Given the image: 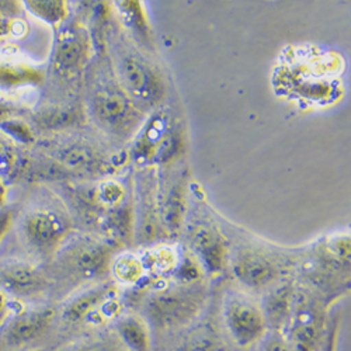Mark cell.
<instances>
[{"instance_id":"obj_1","label":"cell","mask_w":351,"mask_h":351,"mask_svg":"<svg viewBox=\"0 0 351 351\" xmlns=\"http://www.w3.org/2000/svg\"><path fill=\"white\" fill-rule=\"evenodd\" d=\"M13 226L23 243L43 257L53 256L69 232L66 217L48 207L27 208L19 217L14 213Z\"/></svg>"},{"instance_id":"obj_2","label":"cell","mask_w":351,"mask_h":351,"mask_svg":"<svg viewBox=\"0 0 351 351\" xmlns=\"http://www.w3.org/2000/svg\"><path fill=\"white\" fill-rule=\"evenodd\" d=\"M55 266L69 280L84 282L101 277L110 265L111 249L95 239H77L61 247L53 254Z\"/></svg>"},{"instance_id":"obj_3","label":"cell","mask_w":351,"mask_h":351,"mask_svg":"<svg viewBox=\"0 0 351 351\" xmlns=\"http://www.w3.org/2000/svg\"><path fill=\"white\" fill-rule=\"evenodd\" d=\"M202 304V294L194 288H163L149 297L146 312L158 328L178 329L190 324L201 311Z\"/></svg>"},{"instance_id":"obj_4","label":"cell","mask_w":351,"mask_h":351,"mask_svg":"<svg viewBox=\"0 0 351 351\" xmlns=\"http://www.w3.org/2000/svg\"><path fill=\"white\" fill-rule=\"evenodd\" d=\"M223 322L233 343L242 348L260 343L269 330L261 306L239 294L226 297L223 302Z\"/></svg>"},{"instance_id":"obj_5","label":"cell","mask_w":351,"mask_h":351,"mask_svg":"<svg viewBox=\"0 0 351 351\" xmlns=\"http://www.w3.org/2000/svg\"><path fill=\"white\" fill-rule=\"evenodd\" d=\"M47 273L33 261L0 256V292L19 300L36 298L48 289Z\"/></svg>"},{"instance_id":"obj_6","label":"cell","mask_w":351,"mask_h":351,"mask_svg":"<svg viewBox=\"0 0 351 351\" xmlns=\"http://www.w3.org/2000/svg\"><path fill=\"white\" fill-rule=\"evenodd\" d=\"M49 306L21 309L8 316L0 325V344L8 348H21L40 340L55 320Z\"/></svg>"},{"instance_id":"obj_7","label":"cell","mask_w":351,"mask_h":351,"mask_svg":"<svg viewBox=\"0 0 351 351\" xmlns=\"http://www.w3.org/2000/svg\"><path fill=\"white\" fill-rule=\"evenodd\" d=\"M92 112L95 120L106 130L112 132H123L130 130L138 121V110L127 95L106 86L97 89L92 97Z\"/></svg>"},{"instance_id":"obj_8","label":"cell","mask_w":351,"mask_h":351,"mask_svg":"<svg viewBox=\"0 0 351 351\" xmlns=\"http://www.w3.org/2000/svg\"><path fill=\"white\" fill-rule=\"evenodd\" d=\"M291 329L287 336L295 351H317L322 340V317L319 311L304 295L295 297L291 309Z\"/></svg>"},{"instance_id":"obj_9","label":"cell","mask_w":351,"mask_h":351,"mask_svg":"<svg viewBox=\"0 0 351 351\" xmlns=\"http://www.w3.org/2000/svg\"><path fill=\"white\" fill-rule=\"evenodd\" d=\"M120 72L127 92L134 99L146 104H155L162 99L163 80L148 62L128 55L121 62Z\"/></svg>"},{"instance_id":"obj_10","label":"cell","mask_w":351,"mask_h":351,"mask_svg":"<svg viewBox=\"0 0 351 351\" xmlns=\"http://www.w3.org/2000/svg\"><path fill=\"white\" fill-rule=\"evenodd\" d=\"M232 273L245 287L260 289L269 287L278 278L280 269L265 254L242 252L232 261Z\"/></svg>"},{"instance_id":"obj_11","label":"cell","mask_w":351,"mask_h":351,"mask_svg":"<svg viewBox=\"0 0 351 351\" xmlns=\"http://www.w3.org/2000/svg\"><path fill=\"white\" fill-rule=\"evenodd\" d=\"M112 288L110 285H97L72 298L62 309L61 317L68 325H76L89 317L101 304L107 302Z\"/></svg>"},{"instance_id":"obj_12","label":"cell","mask_w":351,"mask_h":351,"mask_svg":"<svg viewBox=\"0 0 351 351\" xmlns=\"http://www.w3.org/2000/svg\"><path fill=\"white\" fill-rule=\"evenodd\" d=\"M194 250L201 260L204 269L211 274H217L225 265V246L215 232L201 228L193 237Z\"/></svg>"},{"instance_id":"obj_13","label":"cell","mask_w":351,"mask_h":351,"mask_svg":"<svg viewBox=\"0 0 351 351\" xmlns=\"http://www.w3.org/2000/svg\"><path fill=\"white\" fill-rule=\"evenodd\" d=\"M115 333L128 351H151L152 337L148 324L135 315H124L115 322Z\"/></svg>"},{"instance_id":"obj_14","label":"cell","mask_w":351,"mask_h":351,"mask_svg":"<svg viewBox=\"0 0 351 351\" xmlns=\"http://www.w3.org/2000/svg\"><path fill=\"white\" fill-rule=\"evenodd\" d=\"M86 55L84 41L75 33H65L58 40L55 52H53V64L55 68L69 72L82 65L83 58Z\"/></svg>"},{"instance_id":"obj_15","label":"cell","mask_w":351,"mask_h":351,"mask_svg":"<svg viewBox=\"0 0 351 351\" xmlns=\"http://www.w3.org/2000/svg\"><path fill=\"white\" fill-rule=\"evenodd\" d=\"M292 301H294V292L289 285L280 287L267 298V302L263 309L267 326H273L274 330H281V326L291 316Z\"/></svg>"},{"instance_id":"obj_16","label":"cell","mask_w":351,"mask_h":351,"mask_svg":"<svg viewBox=\"0 0 351 351\" xmlns=\"http://www.w3.org/2000/svg\"><path fill=\"white\" fill-rule=\"evenodd\" d=\"M226 346L210 324H201L193 328L183 341L182 351H226Z\"/></svg>"},{"instance_id":"obj_17","label":"cell","mask_w":351,"mask_h":351,"mask_svg":"<svg viewBox=\"0 0 351 351\" xmlns=\"http://www.w3.org/2000/svg\"><path fill=\"white\" fill-rule=\"evenodd\" d=\"M37 77V72L28 66L0 58V89H16L17 86L36 82Z\"/></svg>"},{"instance_id":"obj_18","label":"cell","mask_w":351,"mask_h":351,"mask_svg":"<svg viewBox=\"0 0 351 351\" xmlns=\"http://www.w3.org/2000/svg\"><path fill=\"white\" fill-rule=\"evenodd\" d=\"M58 159L69 169H90L96 165V155L89 146L82 143H73L58 152Z\"/></svg>"},{"instance_id":"obj_19","label":"cell","mask_w":351,"mask_h":351,"mask_svg":"<svg viewBox=\"0 0 351 351\" xmlns=\"http://www.w3.org/2000/svg\"><path fill=\"white\" fill-rule=\"evenodd\" d=\"M24 6L34 17L49 24L62 21L68 13L65 2H25Z\"/></svg>"},{"instance_id":"obj_20","label":"cell","mask_w":351,"mask_h":351,"mask_svg":"<svg viewBox=\"0 0 351 351\" xmlns=\"http://www.w3.org/2000/svg\"><path fill=\"white\" fill-rule=\"evenodd\" d=\"M19 166V155L13 141L0 130V178L5 182L13 178Z\"/></svg>"},{"instance_id":"obj_21","label":"cell","mask_w":351,"mask_h":351,"mask_svg":"<svg viewBox=\"0 0 351 351\" xmlns=\"http://www.w3.org/2000/svg\"><path fill=\"white\" fill-rule=\"evenodd\" d=\"M114 274L115 278H119L123 282H135L141 278L142 274L141 261L131 256L121 257L119 261H115Z\"/></svg>"},{"instance_id":"obj_22","label":"cell","mask_w":351,"mask_h":351,"mask_svg":"<svg viewBox=\"0 0 351 351\" xmlns=\"http://www.w3.org/2000/svg\"><path fill=\"white\" fill-rule=\"evenodd\" d=\"M260 351H295L282 330L269 329L260 340Z\"/></svg>"},{"instance_id":"obj_23","label":"cell","mask_w":351,"mask_h":351,"mask_svg":"<svg viewBox=\"0 0 351 351\" xmlns=\"http://www.w3.org/2000/svg\"><path fill=\"white\" fill-rule=\"evenodd\" d=\"M183 213V195L180 189H174L170 194L167 208H166V222L170 228H176L180 222Z\"/></svg>"},{"instance_id":"obj_24","label":"cell","mask_w":351,"mask_h":351,"mask_svg":"<svg viewBox=\"0 0 351 351\" xmlns=\"http://www.w3.org/2000/svg\"><path fill=\"white\" fill-rule=\"evenodd\" d=\"M13 219H14V210L13 208H10L9 206L0 208V247H2L6 237L9 235V232L12 230Z\"/></svg>"},{"instance_id":"obj_25","label":"cell","mask_w":351,"mask_h":351,"mask_svg":"<svg viewBox=\"0 0 351 351\" xmlns=\"http://www.w3.org/2000/svg\"><path fill=\"white\" fill-rule=\"evenodd\" d=\"M75 351H115V350L104 341H93V343H89V344H84V346L79 347Z\"/></svg>"},{"instance_id":"obj_26","label":"cell","mask_w":351,"mask_h":351,"mask_svg":"<svg viewBox=\"0 0 351 351\" xmlns=\"http://www.w3.org/2000/svg\"><path fill=\"white\" fill-rule=\"evenodd\" d=\"M317 351H336V335L335 332H330L325 340V343L320 346Z\"/></svg>"},{"instance_id":"obj_27","label":"cell","mask_w":351,"mask_h":351,"mask_svg":"<svg viewBox=\"0 0 351 351\" xmlns=\"http://www.w3.org/2000/svg\"><path fill=\"white\" fill-rule=\"evenodd\" d=\"M8 206V186L6 182L0 178V208Z\"/></svg>"}]
</instances>
